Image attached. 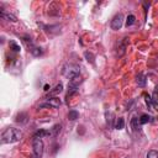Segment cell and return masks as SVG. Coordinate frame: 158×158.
Returning a JSON list of instances; mask_svg holds the SVG:
<instances>
[{"instance_id": "obj_16", "label": "cell", "mask_w": 158, "mask_h": 158, "mask_svg": "<svg viewBox=\"0 0 158 158\" xmlns=\"http://www.w3.org/2000/svg\"><path fill=\"white\" fill-rule=\"evenodd\" d=\"M135 21H136V17H135V15H129L127 17H126V26H132L134 24H135Z\"/></svg>"}, {"instance_id": "obj_20", "label": "cell", "mask_w": 158, "mask_h": 158, "mask_svg": "<svg viewBox=\"0 0 158 158\" xmlns=\"http://www.w3.org/2000/svg\"><path fill=\"white\" fill-rule=\"evenodd\" d=\"M62 89H63V85H62V84H58L53 90H51V91H50V94H58V93H61V91H62Z\"/></svg>"}, {"instance_id": "obj_13", "label": "cell", "mask_w": 158, "mask_h": 158, "mask_svg": "<svg viewBox=\"0 0 158 158\" xmlns=\"http://www.w3.org/2000/svg\"><path fill=\"white\" fill-rule=\"evenodd\" d=\"M79 117V112L77 110H69L68 112V120L69 121H75Z\"/></svg>"}, {"instance_id": "obj_22", "label": "cell", "mask_w": 158, "mask_h": 158, "mask_svg": "<svg viewBox=\"0 0 158 158\" xmlns=\"http://www.w3.org/2000/svg\"><path fill=\"white\" fill-rule=\"evenodd\" d=\"M145 98H146V104L149 106V109H152V98L151 97H148V95H145Z\"/></svg>"}, {"instance_id": "obj_10", "label": "cell", "mask_w": 158, "mask_h": 158, "mask_svg": "<svg viewBox=\"0 0 158 158\" xmlns=\"http://www.w3.org/2000/svg\"><path fill=\"white\" fill-rule=\"evenodd\" d=\"M61 129H62V125H59V123L54 125L53 127L50 130V132H51V136H53V137H57V136H58V134L61 132Z\"/></svg>"}, {"instance_id": "obj_18", "label": "cell", "mask_w": 158, "mask_h": 158, "mask_svg": "<svg viewBox=\"0 0 158 158\" xmlns=\"http://www.w3.org/2000/svg\"><path fill=\"white\" fill-rule=\"evenodd\" d=\"M9 46H10V50H13L14 52H20V46L15 42V41H10V43H9Z\"/></svg>"}, {"instance_id": "obj_8", "label": "cell", "mask_w": 158, "mask_h": 158, "mask_svg": "<svg viewBox=\"0 0 158 158\" xmlns=\"http://www.w3.org/2000/svg\"><path fill=\"white\" fill-rule=\"evenodd\" d=\"M46 136H51V132L46 131V130H39V131L35 132L34 138H42V137H46Z\"/></svg>"}, {"instance_id": "obj_15", "label": "cell", "mask_w": 158, "mask_h": 158, "mask_svg": "<svg viewBox=\"0 0 158 158\" xmlns=\"http://www.w3.org/2000/svg\"><path fill=\"white\" fill-rule=\"evenodd\" d=\"M123 127H125V120L122 117H119L116 123H115V129L116 130H122Z\"/></svg>"}, {"instance_id": "obj_12", "label": "cell", "mask_w": 158, "mask_h": 158, "mask_svg": "<svg viewBox=\"0 0 158 158\" xmlns=\"http://www.w3.org/2000/svg\"><path fill=\"white\" fill-rule=\"evenodd\" d=\"M30 48V52L32 53L35 57H39V56H41L42 54V50L40 48V47H36V46H31V47H28Z\"/></svg>"}, {"instance_id": "obj_17", "label": "cell", "mask_w": 158, "mask_h": 158, "mask_svg": "<svg viewBox=\"0 0 158 158\" xmlns=\"http://www.w3.org/2000/svg\"><path fill=\"white\" fill-rule=\"evenodd\" d=\"M84 57H85V59L88 61V62H90V63H94V54L91 53V52H88V51H85L84 52Z\"/></svg>"}, {"instance_id": "obj_6", "label": "cell", "mask_w": 158, "mask_h": 158, "mask_svg": "<svg viewBox=\"0 0 158 158\" xmlns=\"http://www.w3.org/2000/svg\"><path fill=\"white\" fill-rule=\"evenodd\" d=\"M105 117H106V125L109 129H114L115 125H114V121H115V116H114V112L112 111H106L105 112Z\"/></svg>"}, {"instance_id": "obj_5", "label": "cell", "mask_w": 158, "mask_h": 158, "mask_svg": "<svg viewBox=\"0 0 158 158\" xmlns=\"http://www.w3.org/2000/svg\"><path fill=\"white\" fill-rule=\"evenodd\" d=\"M61 99L59 98H48L47 99V101L46 103H43V104H41L39 108H45V106H51V108H59L61 106Z\"/></svg>"}, {"instance_id": "obj_7", "label": "cell", "mask_w": 158, "mask_h": 158, "mask_svg": "<svg viewBox=\"0 0 158 158\" xmlns=\"http://www.w3.org/2000/svg\"><path fill=\"white\" fill-rule=\"evenodd\" d=\"M2 17H3V19H5V20H8V21H11V22H16V21H17V17H16L14 14L5 13V11H3V13H2Z\"/></svg>"}, {"instance_id": "obj_21", "label": "cell", "mask_w": 158, "mask_h": 158, "mask_svg": "<svg viewBox=\"0 0 158 158\" xmlns=\"http://www.w3.org/2000/svg\"><path fill=\"white\" fill-rule=\"evenodd\" d=\"M152 103L153 105H157L158 106V91H154L153 95H152Z\"/></svg>"}, {"instance_id": "obj_1", "label": "cell", "mask_w": 158, "mask_h": 158, "mask_svg": "<svg viewBox=\"0 0 158 158\" xmlns=\"http://www.w3.org/2000/svg\"><path fill=\"white\" fill-rule=\"evenodd\" d=\"M22 137V132L15 127H8L2 134V142L3 143H14L20 141Z\"/></svg>"}, {"instance_id": "obj_2", "label": "cell", "mask_w": 158, "mask_h": 158, "mask_svg": "<svg viewBox=\"0 0 158 158\" xmlns=\"http://www.w3.org/2000/svg\"><path fill=\"white\" fill-rule=\"evenodd\" d=\"M62 73L66 78H68L69 80L77 78L80 75V67L77 64H73V63H67V64L63 66Z\"/></svg>"}, {"instance_id": "obj_19", "label": "cell", "mask_w": 158, "mask_h": 158, "mask_svg": "<svg viewBox=\"0 0 158 158\" xmlns=\"http://www.w3.org/2000/svg\"><path fill=\"white\" fill-rule=\"evenodd\" d=\"M146 158H158V152L154 149H151V151H148Z\"/></svg>"}, {"instance_id": "obj_14", "label": "cell", "mask_w": 158, "mask_h": 158, "mask_svg": "<svg viewBox=\"0 0 158 158\" xmlns=\"http://www.w3.org/2000/svg\"><path fill=\"white\" fill-rule=\"evenodd\" d=\"M140 120L137 119V117H132V120H131V126H132V129H134V131H138L140 130Z\"/></svg>"}, {"instance_id": "obj_9", "label": "cell", "mask_w": 158, "mask_h": 158, "mask_svg": "<svg viewBox=\"0 0 158 158\" xmlns=\"http://www.w3.org/2000/svg\"><path fill=\"white\" fill-rule=\"evenodd\" d=\"M136 82H137L138 86L143 88V86L146 85V75H145L143 73H140V74L137 75V78H136Z\"/></svg>"}, {"instance_id": "obj_11", "label": "cell", "mask_w": 158, "mask_h": 158, "mask_svg": "<svg viewBox=\"0 0 158 158\" xmlns=\"http://www.w3.org/2000/svg\"><path fill=\"white\" fill-rule=\"evenodd\" d=\"M152 121H153V117L151 115H147V114H143L140 117V123L141 125H145V123H148V122H152Z\"/></svg>"}, {"instance_id": "obj_4", "label": "cell", "mask_w": 158, "mask_h": 158, "mask_svg": "<svg viewBox=\"0 0 158 158\" xmlns=\"http://www.w3.org/2000/svg\"><path fill=\"white\" fill-rule=\"evenodd\" d=\"M122 24H123V15L122 14H117L111 20V28L115 30V31L116 30H120L122 27Z\"/></svg>"}, {"instance_id": "obj_3", "label": "cell", "mask_w": 158, "mask_h": 158, "mask_svg": "<svg viewBox=\"0 0 158 158\" xmlns=\"http://www.w3.org/2000/svg\"><path fill=\"white\" fill-rule=\"evenodd\" d=\"M32 149H34V158H42L45 145L42 138H34L32 140Z\"/></svg>"}]
</instances>
